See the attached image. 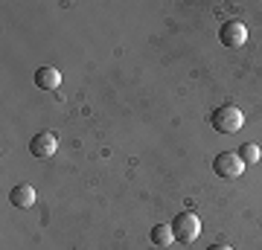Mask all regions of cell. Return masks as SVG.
Here are the masks:
<instances>
[{"label":"cell","mask_w":262,"mask_h":250,"mask_svg":"<svg viewBox=\"0 0 262 250\" xmlns=\"http://www.w3.org/2000/svg\"><path fill=\"white\" fill-rule=\"evenodd\" d=\"M210 122H213V128L219 134H236L245 125V113L239 111V105H222V108L213 111Z\"/></svg>","instance_id":"cell-2"},{"label":"cell","mask_w":262,"mask_h":250,"mask_svg":"<svg viewBox=\"0 0 262 250\" xmlns=\"http://www.w3.org/2000/svg\"><path fill=\"white\" fill-rule=\"evenodd\" d=\"M9 204H15L18 210H29V207L35 204V189L29 184H18L9 192Z\"/></svg>","instance_id":"cell-7"},{"label":"cell","mask_w":262,"mask_h":250,"mask_svg":"<svg viewBox=\"0 0 262 250\" xmlns=\"http://www.w3.org/2000/svg\"><path fill=\"white\" fill-rule=\"evenodd\" d=\"M172 233H175V241H181V244H192V241L201 236V221H198V215L192 213V210H184V213H178L175 218H172Z\"/></svg>","instance_id":"cell-1"},{"label":"cell","mask_w":262,"mask_h":250,"mask_svg":"<svg viewBox=\"0 0 262 250\" xmlns=\"http://www.w3.org/2000/svg\"><path fill=\"white\" fill-rule=\"evenodd\" d=\"M207 250H233V247H230V244H210Z\"/></svg>","instance_id":"cell-10"},{"label":"cell","mask_w":262,"mask_h":250,"mask_svg":"<svg viewBox=\"0 0 262 250\" xmlns=\"http://www.w3.org/2000/svg\"><path fill=\"white\" fill-rule=\"evenodd\" d=\"M149 239H151V244H155V247H169V244L175 241V233H172V227H169V224H155V227H151V233H149Z\"/></svg>","instance_id":"cell-8"},{"label":"cell","mask_w":262,"mask_h":250,"mask_svg":"<svg viewBox=\"0 0 262 250\" xmlns=\"http://www.w3.org/2000/svg\"><path fill=\"white\" fill-rule=\"evenodd\" d=\"M56 148H58V137L53 131H41V134H35V137L29 140V154H32V157L50 160L56 154Z\"/></svg>","instance_id":"cell-4"},{"label":"cell","mask_w":262,"mask_h":250,"mask_svg":"<svg viewBox=\"0 0 262 250\" xmlns=\"http://www.w3.org/2000/svg\"><path fill=\"white\" fill-rule=\"evenodd\" d=\"M219 41L225 47H230V50H236V47H242L245 41H248V29H245L242 20H225L222 24V29H219Z\"/></svg>","instance_id":"cell-5"},{"label":"cell","mask_w":262,"mask_h":250,"mask_svg":"<svg viewBox=\"0 0 262 250\" xmlns=\"http://www.w3.org/2000/svg\"><path fill=\"white\" fill-rule=\"evenodd\" d=\"M58 84H61V73L53 64H44L35 70V87H41V90H56Z\"/></svg>","instance_id":"cell-6"},{"label":"cell","mask_w":262,"mask_h":250,"mask_svg":"<svg viewBox=\"0 0 262 250\" xmlns=\"http://www.w3.org/2000/svg\"><path fill=\"white\" fill-rule=\"evenodd\" d=\"M213 172L215 177H222V180H239L245 172V163L239 157V151H222L219 157L213 160Z\"/></svg>","instance_id":"cell-3"},{"label":"cell","mask_w":262,"mask_h":250,"mask_svg":"<svg viewBox=\"0 0 262 250\" xmlns=\"http://www.w3.org/2000/svg\"><path fill=\"white\" fill-rule=\"evenodd\" d=\"M239 157H242L245 166H248V163H256V160L262 157L259 146H256V143H245V146H239Z\"/></svg>","instance_id":"cell-9"}]
</instances>
